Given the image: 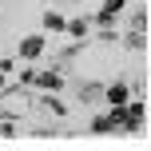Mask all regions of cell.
<instances>
[{
    "label": "cell",
    "instance_id": "1",
    "mask_svg": "<svg viewBox=\"0 0 151 151\" xmlns=\"http://www.w3.org/2000/svg\"><path fill=\"white\" fill-rule=\"evenodd\" d=\"M44 52H48V36L44 32H28V36H20V44H16V56H20L24 64H36Z\"/></svg>",
    "mask_w": 151,
    "mask_h": 151
},
{
    "label": "cell",
    "instance_id": "2",
    "mask_svg": "<svg viewBox=\"0 0 151 151\" xmlns=\"http://www.w3.org/2000/svg\"><path fill=\"white\" fill-rule=\"evenodd\" d=\"M32 107H40V111L56 115V119H64V115L72 111V107L60 99V91H40V96H32Z\"/></svg>",
    "mask_w": 151,
    "mask_h": 151
},
{
    "label": "cell",
    "instance_id": "3",
    "mask_svg": "<svg viewBox=\"0 0 151 151\" xmlns=\"http://www.w3.org/2000/svg\"><path fill=\"white\" fill-rule=\"evenodd\" d=\"M64 83H68V76H64L60 68H36V80H32V88H40V91H60Z\"/></svg>",
    "mask_w": 151,
    "mask_h": 151
},
{
    "label": "cell",
    "instance_id": "4",
    "mask_svg": "<svg viewBox=\"0 0 151 151\" xmlns=\"http://www.w3.org/2000/svg\"><path fill=\"white\" fill-rule=\"evenodd\" d=\"M76 104H83V107L104 104V83L99 80H76Z\"/></svg>",
    "mask_w": 151,
    "mask_h": 151
},
{
    "label": "cell",
    "instance_id": "5",
    "mask_svg": "<svg viewBox=\"0 0 151 151\" xmlns=\"http://www.w3.org/2000/svg\"><path fill=\"white\" fill-rule=\"evenodd\" d=\"M127 96H131V88L123 80H115V83H104V104L111 107V104H127Z\"/></svg>",
    "mask_w": 151,
    "mask_h": 151
},
{
    "label": "cell",
    "instance_id": "6",
    "mask_svg": "<svg viewBox=\"0 0 151 151\" xmlns=\"http://www.w3.org/2000/svg\"><path fill=\"white\" fill-rule=\"evenodd\" d=\"M64 24H68V16L60 8H48L44 12V36H64Z\"/></svg>",
    "mask_w": 151,
    "mask_h": 151
},
{
    "label": "cell",
    "instance_id": "7",
    "mask_svg": "<svg viewBox=\"0 0 151 151\" xmlns=\"http://www.w3.org/2000/svg\"><path fill=\"white\" fill-rule=\"evenodd\" d=\"M119 44L127 48V52H147V32H135V28H127L119 36Z\"/></svg>",
    "mask_w": 151,
    "mask_h": 151
},
{
    "label": "cell",
    "instance_id": "8",
    "mask_svg": "<svg viewBox=\"0 0 151 151\" xmlns=\"http://www.w3.org/2000/svg\"><path fill=\"white\" fill-rule=\"evenodd\" d=\"M88 28H91V16H76V20H68V24H64V36L83 40V36H88Z\"/></svg>",
    "mask_w": 151,
    "mask_h": 151
},
{
    "label": "cell",
    "instance_id": "9",
    "mask_svg": "<svg viewBox=\"0 0 151 151\" xmlns=\"http://www.w3.org/2000/svg\"><path fill=\"white\" fill-rule=\"evenodd\" d=\"M88 135H115V127H111V115H107V111H99L96 119L88 123Z\"/></svg>",
    "mask_w": 151,
    "mask_h": 151
},
{
    "label": "cell",
    "instance_id": "10",
    "mask_svg": "<svg viewBox=\"0 0 151 151\" xmlns=\"http://www.w3.org/2000/svg\"><path fill=\"white\" fill-rule=\"evenodd\" d=\"M127 28L147 32V4H143V8H131V12H127Z\"/></svg>",
    "mask_w": 151,
    "mask_h": 151
},
{
    "label": "cell",
    "instance_id": "11",
    "mask_svg": "<svg viewBox=\"0 0 151 151\" xmlns=\"http://www.w3.org/2000/svg\"><path fill=\"white\" fill-rule=\"evenodd\" d=\"M28 135H32V139H64L68 131H60V127H32Z\"/></svg>",
    "mask_w": 151,
    "mask_h": 151
},
{
    "label": "cell",
    "instance_id": "12",
    "mask_svg": "<svg viewBox=\"0 0 151 151\" xmlns=\"http://www.w3.org/2000/svg\"><path fill=\"white\" fill-rule=\"evenodd\" d=\"M96 40H99V44H119V32H115V24H104V28L96 32Z\"/></svg>",
    "mask_w": 151,
    "mask_h": 151
},
{
    "label": "cell",
    "instance_id": "13",
    "mask_svg": "<svg viewBox=\"0 0 151 151\" xmlns=\"http://www.w3.org/2000/svg\"><path fill=\"white\" fill-rule=\"evenodd\" d=\"M83 48H88V40H72V44H68V48H64V52H60V60H68V64H72L76 56L83 52Z\"/></svg>",
    "mask_w": 151,
    "mask_h": 151
},
{
    "label": "cell",
    "instance_id": "14",
    "mask_svg": "<svg viewBox=\"0 0 151 151\" xmlns=\"http://www.w3.org/2000/svg\"><path fill=\"white\" fill-rule=\"evenodd\" d=\"M32 80H36V64H24V68L16 72V83H24V88H32Z\"/></svg>",
    "mask_w": 151,
    "mask_h": 151
},
{
    "label": "cell",
    "instance_id": "15",
    "mask_svg": "<svg viewBox=\"0 0 151 151\" xmlns=\"http://www.w3.org/2000/svg\"><path fill=\"white\" fill-rule=\"evenodd\" d=\"M16 123L20 119H0V139H16Z\"/></svg>",
    "mask_w": 151,
    "mask_h": 151
},
{
    "label": "cell",
    "instance_id": "16",
    "mask_svg": "<svg viewBox=\"0 0 151 151\" xmlns=\"http://www.w3.org/2000/svg\"><path fill=\"white\" fill-rule=\"evenodd\" d=\"M99 8H104V12H111V16H119L123 8H127V0H104Z\"/></svg>",
    "mask_w": 151,
    "mask_h": 151
},
{
    "label": "cell",
    "instance_id": "17",
    "mask_svg": "<svg viewBox=\"0 0 151 151\" xmlns=\"http://www.w3.org/2000/svg\"><path fill=\"white\" fill-rule=\"evenodd\" d=\"M0 72H4V76L16 72V60H12V56H0Z\"/></svg>",
    "mask_w": 151,
    "mask_h": 151
},
{
    "label": "cell",
    "instance_id": "18",
    "mask_svg": "<svg viewBox=\"0 0 151 151\" xmlns=\"http://www.w3.org/2000/svg\"><path fill=\"white\" fill-rule=\"evenodd\" d=\"M56 4H60V8H68V4H80V0H56Z\"/></svg>",
    "mask_w": 151,
    "mask_h": 151
},
{
    "label": "cell",
    "instance_id": "19",
    "mask_svg": "<svg viewBox=\"0 0 151 151\" xmlns=\"http://www.w3.org/2000/svg\"><path fill=\"white\" fill-rule=\"evenodd\" d=\"M4 83H8V76H4V72H0V88H4Z\"/></svg>",
    "mask_w": 151,
    "mask_h": 151
}]
</instances>
